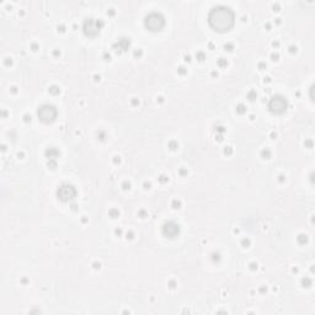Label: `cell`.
I'll list each match as a JSON object with an SVG mask.
<instances>
[{
	"label": "cell",
	"mask_w": 315,
	"mask_h": 315,
	"mask_svg": "<svg viewBox=\"0 0 315 315\" xmlns=\"http://www.w3.org/2000/svg\"><path fill=\"white\" fill-rule=\"evenodd\" d=\"M234 22H235V14L225 5H217L212 8L208 14V24L217 32L229 31L234 26Z\"/></svg>",
	"instance_id": "obj_1"
},
{
	"label": "cell",
	"mask_w": 315,
	"mask_h": 315,
	"mask_svg": "<svg viewBox=\"0 0 315 315\" xmlns=\"http://www.w3.org/2000/svg\"><path fill=\"white\" fill-rule=\"evenodd\" d=\"M144 25H146V27L149 31H160L164 27V25H165V18H164L163 14L153 11V13L148 14L146 18H144Z\"/></svg>",
	"instance_id": "obj_2"
},
{
	"label": "cell",
	"mask_w": 315,
	"mask_h": 315,
	"mask_svg": "<svg viewBox=\"0 0 315 315\" xmlns=\"http://www.w3.org/2000/svg\"><path fill=\"white\" fill-rule=\"evenodd\" d=\"M102 27H104V22H102V20H99V19L89 18L85 19L84 22H83V32L88 37H96L100 31H101Z\"/></svg>",
	"instance_id": "obj_3"
},
{
	"label": "cell",
	"mask_w": 315,
	"mask_h": 315,
	"mask_svg": "<svg viewBox=\"0 0 315 315\" xmlns=\"http://www.w3.org/2000/svg\"><path fill=\"white\" fill-rule=\"evenodd\" d=\"M58 111L55 108V106L51 104H44L41 105L37 110V116L40 118L41 122L43 123H52L55 118H57Z\"/></svg>",
	"instance_id": "obj_4"
},
{
	"label": "cell",
	"mask_w": 315,
	"mask_h": 315,
	"mask_svg": "<svg viewBox=\"0 0 315 315\" xmlns=\"http://www.w3.org/2000/svg\"><path fill=\"white\" fill-rule=\"evenodd\" d=\"M288 108V101L282 95H275L269 101V110L275 115H282Z\"/></svg>",
	"instance_id": "obj_5"
},
{
	"label": "cell",
	"mask_w": 315,
	"mask_h": 315,
	"mask_svg": "<svg viewBox=\"0 0 315 315\" xmlns=\"http://www.w3.org/2000/svg\"><path fill=\"white\" fill-rule=\"evenodd\" d=\"M75 195H77V190L73 185H68V183L62 185L57 190V196L62 202H69L74 199Z\"/></svg>",
	"instance_id": "obj_6"
},
{
	"label": "cell",
	"mask_w": 315,
	"mask_h": 315,
	"mask_svg": "<svg viewBox=\"0 0 315 315\" xmlns=\"http://www.w3.org/2000/svg\"><path fill=\"white\" fill-rule=\"evenodd\" d=\"M161 231H163L164 236H166V238L175 239L180 234V225L177 223L170 221L163 225Z\"/></svg>",
	"instance_id": "obj_7"
},
{
	"label": "cell",
	"mask_w": 315,
	"mask_h": 315,
	"mask_svg": "<svg viewBox=\"0 0 315 315\" xmlns=\"http://www.w3.org/2000/svg\"><path fill=\"white\" fill-rule=\"evenodd\" d=\"M117 44H121L122 51H126V49H128V47H130V40H127V38H121Z\"/></svg>",
	"instance_id": "obj_8"
}]
</instances>
